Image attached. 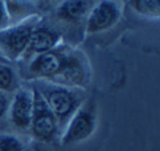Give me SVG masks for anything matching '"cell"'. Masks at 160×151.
<instances>
[{
  "label": "cell",
  "instance_id": "cell-17",
  "mask_svg": "<svg viewBox=\"0 0 160 151\" xmlns=\"http://www.w3.org/2000/svg\"><path fill=\"white\" fill-rule=\"evenodd\" d=\"M26 151H31V150H28V148H27V150H26Z\"/></svg>",
  "mask_w": 160,
  "mask_h": 151
},
{
  "label": "cell",
  "instance_id": "cell-3",
  "mask_svg": "<svg viewBox=\"0 0 160 151\" xmlns=\"http://www.w3.org/2000/svg\"><path fill=\"white\" fill-rule=\"evenodd\" d=\"M71 51V47L60 44L52 51L35 56L28 62V76L31 79H39L40 82L56 84L67 67Z\"/></svg>",
  "mask_w": 160,
  "mask_h": 151
},
{
  "label": "cell",
  "instance_id": "cell-9",
  "mask_svg": "<svg viewBox=\"0 0 160 151\" xmlns=\"http://www.w3.org/2000/svg\"><path fill=\"white\" fill-rule=\"evenodd\" d=\"M93 4L95 2H84V0L63 2L56 9L58 18L67 23H79L80 20L87 19Z\"/></svg>",
  "mask_w": 160,
  "mask_h": 151
},
{
  "label": "cell",
  "instance_id": "cell-13",
  "mask_svg": "<svg viewBox=\"0 0 160 151\" xmlns=\"http://www.w3.org/2000/svg\"><path fill=\"white\" fill-rule=\"evenodd\" d=\"M27 144L13 134L0 133V151H26Z\"/></svg>",
  "mask_w": 160,
  "mask_h": 151
},
{
  "label": "cell",
  "instance_id": "cell-11",
  "mask_svg": "<svg viewBox=\"0 0 160 151\" xmlns=\"http://www.w3.org/2000/svg\"><path fill=\"white\" fill-rule=\"evenodd\" d=\"M19 90V76L8 63H0V91L9 94Z\"/></svg>",
  "mask_w": 160,
  "mask_h": 151
},
{
  "label": "cell",
  "instance_id": "cell-12",
  "mask_svg": "<svg viewBox=\"0 0 160 151\" xmlns=\"http://www.w3.org/2000/svg\"><path fill=\"white\" fill-rule=\"evenodd\" d=\"M129 7L144 18L158 19L160 15V3L158 0H135L129 2Z\"/></svg>",
  "mask_w": 160,
  "mask_h": 151
},
{
  "label": "cell",
  "instance_id": "cell-7",
  "mask_svg": "<svg viewBox=\"0 0 160 151\" xmlns=\"http://www.w3.org/2000/svg\"><path fill=\"white\" fill-rule=\"evenodd\" d=\"M62 39H63L62 34H60L58 28L39 20L32 31L27 51L24 54L23 59L29 62L35 56H39L42 54L52 51V49L58 48L62 44Z\"/></svg>",
  "mask_w": 160,
  "mask_h": 151
},
{
  "label": "cell",
  "instance_id": "cell-6",
  "mask_svg": "<svg viewBox=\"0 0 160 151\" xmlns=\"http://www.w3.org/2000/svg\"><path fill=\"white\" fill-rule=\"evenodd\" d=\"M123 15V4L118 2H103L96 3L91 8L86 19L87 34H99L111 29L119 23Z\"/></svg>",
  "mask_w": 160,
  "mask_h": 151
},
{
  "label": "cell",
  "instance_id": "cell-1",
  "mask_svg": "<svg viewBox=\"0 0 160 151\" xmlns=\"http://www.w3.org/2000/svg\"><path fill=\"white\" fill-rule=\"evenodd\" d=\"M36 90L55 115L60 130L64 128V126L76 112V110L87 100L84 90L80 88H71L48 82H40Z\"/></svg>",
  "mask_w": 160,
  "mask_h": 151
},
{
  "label": "cell",
  "instance_id": "cell-16",
  "mask_svg": "<svg viewBox=\"0 0 160 151\" xmlns=\"http://www.w3.org/2000/svg\"><path fill=\"white\" fill-rule=\"evenodd\" d=\"M0 63H8V62H7V60H6V59H4V56H3V55H2V54H0Z\"/></svg>",
  "mask_w": 160,
  "mask_h": 151
},
{
  "label": "cell",
  "instance_id": "cell-10",
  "mask_svg": "<svg viewBox=\"0 0 160 151\" xmlns=\"http://www.w3.org/2000/svg\"><path fill=\"white\" fill-rule=\"evenodd\" d=\"M6 7L9 19H11V26L23 22V20H27L32 16H36L33 4L28 2H6Z\"/></svg>",
  "mask_w": 160,
  "mask_h": 151
},
{
  "label": "cell",
  "instance_id": "cell-5",
  "mask_svg": "<svg viewBox=\"0 0 160 151\" xmlns=\"http://www.w3.org/2000/svg\"><path fill=\"white\" fill-rule=\"evenodd\" d=\"M33 94V112L29 126V133L40 142H52L62 133L59 123L47 103L36 88L32 90Z\"/></svg>",
  "mask_w": 160,
  "mask_h": 151
},
{
  "label": "cell",
  "instance_id": "cell-14",
  "mask_svg": "<svg viewBox=\"0 0 160 151\" xmlns=\"http://www.w3.org/2000/svg\"><path fill=\"white\" fill-rule=\"evenodd\" d=\"M11 26V19H9V15L6 7V2H2L0 0V31L8 28Z\"/></svg>",
  "mask_w": 160,
  "mask_h": 151
},
{
  "label": "cell",
  "instance_id": "cell-15",
  "mask_svg": "<svg viewBox=\"0 0 160 151\" xmlns=\"http://www.w3.org/2000/svg\"><path fill=\"white\" fill-rule=\"evenodd\" d=\"M9 96L8 94L0 91V119L4 118L7 115V111H8V106H9Z\"/></svg>",
  "mask_w": 160,
  "mask_h": 151
},
{
  "label": "cell",
  "instance_id": "cell-2",
  "mask_svg": "<svg viewBox=\"0 0 160 151\" xmlns=\"http://www.w3.org/2000/svg\"><path fill=\"white\" fill-rule=\"evenodd\" d=\"M98 127V107L93 100H86L76 110L60 134V142L64 146L79 144L93 135Z\"/></svg>",
  "mask_w": 160,
  "mask_h": 151
},
{
  "label": "cell",
  "instance_id": "cell-4",
  "mask_svg": "<svg viewBox=\"0 0 160 151\" xmlns=\"http://www.w3.org/2000/svg\"><path fill=\"white\" fill-rule=\"evenodd\" d=\"M39 20L38 16H32L0 31V54L7 62H13L24 56L32 31Z\"/></svg>",
  "mask_w": 160,
  "mask_h": 151
},
{
  "label": "cell",
  "instance_id": "cell-8",
  "mask_svg": "<svg viewBox=\"0 0 160 151\" xmlns=\"http://www.w3.org/2000/svg\"><path fill=\"white\" fill-rule=\"evenodd\" d=\"M33 112V94L28 88H19L13 92L12 99L9 100L8 111L9 120L15 128L20 131H29Z\"/></svg>",
  "mask_w": 160,
  "mask_h": 151
}]
</instances>
